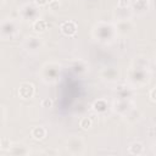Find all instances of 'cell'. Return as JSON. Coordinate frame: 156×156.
Segmentation results:
<instances>
[{"instance_id":"cell-1","label":"cell","mask_w":156,"mask_h":156,"mask_svg":"<svg viewBox=\"0 0 156 156\" xmlns=\"http://www.w3.org/2000/svg\"><path fill=\"white\" fill-rule=\"evenodd\" d=\"M76 29H77L76 24H75V22H72V21L62 23V26H61V32L63 34H66V36H73V34L76 33Z\"/></svg>"},{"instance_id":"cell-2","label":"cell","mask_w":156,"mask_h":156,"mask_svg":"<svg viewBox=\"0 0 156 156\" xmlns=\"http://www.w3.org/2000/svg\"><path fill=\"white\" fill-rule=\"evenodd\" d=\"M18 94L21 95L22 98L32 96V94H33V85L29 84V83H23V84L21 85V88H20V90H18Z\"/></svg>"},{"instance_id":"cell-3","label":"cell","mask_w":156,"mask_h":156,"mask_svg":"<svg viewBox=\"0 0 156 156\" xmlns=\"http://www.w3.org/2000/svg\"><path fill=\"white\" fill-rule=\"evenodd\" d=\"M45 134H46V132H45V129H44V128H42V127H39V128H34L32 130V136L34 139H37V140L43 139L44 136H45Z\"/></svg>"},{"instance_id":"cell-4","label":"cell","mask_w":156,"mask_h":156,"mask_svg":"<svg viewBox=\"0 0 156 156\" xmlns=\"http://www.w3.org/2000/svg\"><path fill=\"white\" fill-rule=\"evenodd\" d=\"M90 126H91V122H90V120H88V118H83V120L81 121V127H82V128L88 129Z\"/></svg>"},{"instance_id":"cell-5","label":"cell","mask_w":156,"mask_h":156,"mask_svg":"<svg viewBox=\"0 0 156 156\" xmlns=\"http://www.w3.org/2000/svg\"><path fill=\"white\" fill-rule=\"evenodd\" d=\"M51 105H52V101L50 99H45V100H43V102H42L43 107H50Z\"/></svg>"},{"instance_id":"cell-6","label":"cell","mask_w":156,"mask_h":156,"mask_svg":"<svg viewBox=\"0 0 156 156\" xmlns=\"http://www.w3.org/2000/svg\"><path fill=\"white\" fill-rule=\"evenodd\" d=\"M45 1H46V0H37V3H38V4H40V5L45 4Z\"/></svg>"}]
</instances>
